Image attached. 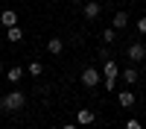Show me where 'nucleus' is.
Listing matches in <instances>:
<instances>
[{
  "mask_svg": "<svg viewBox=\"0 0 146 129\" xmlns=\"http://www.w3.org/2000/svg\"><path fill=\"white\" fill-rule=\"evenodd\" d=\"M0 112H3V97H0Z\"/></svg>",
  "mask_w": 146,
  "mask_h": 129,
  "instance_id": "nucleus-20",
  "label": "nucleus"
},
{
  "mask_svg": "<svg viewBox=\"0 0 146 129\" xmlns=\"http://www.w3.org/2000/svg\"><path fill=\"white\" fill-rule=\"evenodd\" d=\"M102 41H105V44H114V41H117V29H114V27H111V29H102Z\"/></svg>",
  "mask_w": 146,
  "mask_h": 129,
  "instance_id": "nucleus-15",
  "label": "nucleus"
},
{
  "mask_svg": "<svg viewBox=\"0 0 146 129\" xmlns=\"http://www.w3.org/2000/svg\"><path fill=\"white\" fill-rule=\"evenodd\" d=\"M62 129H79V126H76V123H64Z\"/></svg>",
  "mask_w": 146,
  "mask_h": 129,
  "instance_id": "nucleus-19",
  "label": "nucleus"
},
{
  "mask_svg": "<svg viewBox=\"0 0 146 129\" xmlns=\"http://www.w3.org/2000/svg\"><path fill=\"white\" fill-rule=\"evenodd\" d=\"M76 123H82V126H91V123H96V114H94L91 109H79V112H76Z\"/></svg>",
  "mask_w": 146,
  "mask_h": 129,
  "instance_id": "nucleus-7",
  "label": "nucleus"
},
{
  "mask_svg": "<svg viewBox=\"0 0 146 129\" xmlns=\"http://www.w3.org/2000/svg\"><path fill=\"white\" fill-rule=\"evenodd\" d=\"M126 56H129L131 65H137V62H143V59H146V47H143V44H129Z\"/></svg>",
  "mask_w": 146,
  "mask_h": 129,
  "instance_id": "nucleus-3",
  "label": "nucleus"
},
{
  "mask_svg": "<svg viewBox=\"0 0 146 129\" xmlns=\"http://www.w3.org/2000/svg\"><path fill=\"white\" fill-rule=\"evenodd\" d=\"M126 129H143V123L137 120V117H129V120H126Z\"/></svg>",
  "mask_w": 146,
  "mask_h": 129,
  "instance_id": "nucleus-16",
  "label": "nucleus"
},
{
  "mask_svg": "<svg viewBox=\"0 0 146 129\" xmlns=\"http://www.w3.org/2000/svg\"><path fill=\"white\" fill-rule=\"evenodd\" d=\"M27 74H29V76H41V74H44V65H41V62H29Z\"/></svg>",
  "mask_w": 146,
  "mask_h": 129,
  "instance_id": "nucleus-14",
  "label": "nucleus"
},
{
  "mask_svg": "<svg viewBox=\"0 0 146 129\" xmlns=\"http://www.w3.org/2000/svg\"><path fill=\"white\" fill-rule=\"evenodd\" d=\"M70 3H82V0H70Z\"/></svg>",
  "mask_w": 146,
  "mask_h": 129,
  "instance_id": "nucleus-21",
  "label": "nucleus"
},
{
  "mask_svg": "<svg viewBox=\"0 0 146 129\" xmlns=\"http://www.w3.org/2000/svg\"><path fill=\"white\" fill-rule=\"evenodd\" d=\"M6 38H9L12 44L23 41V27H21V23H15V27H9V29H6Z\"/></svg>",
  "mask_w": 146,
  "mask_h": 129,
  "instance_id": "nucleus-10",
  "label": "nucleus"
},
{
  "mask_svg": "<svg viewBox=\"0 0 146 129\" xmlns=\"http://www.w3.org/2000/svg\"><path fill=\"white\" fill-rule=\"evenodd\" d=\"M137 29H140V35H146V15L137 18Z\"/></svg>",
  "mask_w": 146,
  "mask_h": 129,
  "instance_id": "nucleus-18",
  "label": "nucleus"
},
{
  "mask_svg": "<svg viewBox=\"0 0 146 129\" xmlns=\"http://www.w3.org/2000/svg\"><path fill=\"white\" fill-rule=\"evenodd\" d=\"M62 50H64L62 38H50V41H47V53H50V56H62Z\"/></svg>",
  "mask_w": 146,
  "mask_h": 129,
  "instance_id": "nucleus-11",
  "label": "nucleus"
},
{
  "mask_svg": "<svg viewBox=\"0 0 146 129\" xmlns=\"http://www.w3.org/2000/svg\"><path fill=\"white\" fill-rule=\"evenodd\" d=\"M117 76H120V74H117V62L108 56L105 62H102V79H117Z\"/></svg>",
  "mask_w": 146,
  "mask_h": 129,
  "instance_id": "nucleus-5",
  "label": "nucleus"
},
{
  "mask_svg": "<svg viewBox=\"0 0 146 129\" xmlns=\"http://www.w3.org/2000/svg\"><path fill=\"white\" fill-rule=\"evenodd\" d=\"M23 106H27V97H23V91H9L3 97V112H21Z\"/></svg>",
  "mask_w": 146,
  "mask_h": 129,
  "instance_id": "nucleus-1",
  "label": "nucleus"
},
{
  "mask_svg": "<svg viewBox=\"0 0 146 129\" xmlns=\"http://www.w3.org/2000/svg\"><path fill=\"white\" fill-rule=\"evenodd\" d=\"M0 76H3V65H0Z\"/></svg>",
  "mask_w": 146,
  "mask_h": 129,
  "instance_id": "nucleus-22",
  "label": "nucleus"
},
{
  "mask_svg": "<svg viewBox=\"0 0 146 129\" xmlns=\"http://www.w3.org/2000/svg\"><path fill=\"white\" fill-rule=\"evenodd\" d=\"M15 23H18V12L15 9H3V12H0V27H15Z\"/></svg>",
  "mask_w": 146,
  "mask_h": 129,
  "instance_id": "nucleus-6",
  "label": "nucleus"
},
{
  "mask_svg": "<svg viewBox=\"0 0 146 129\" xmlns=\"http://www.w3.org/2000/svg\"><path fill=\"white\" fill-rule=\"evenodd\" d=\"M117 103L123 106V109H131V106L137 103V97H135L131 91H120V94H117Z\"/></svg>",
  "mask_w": 146,
  "mask_h": 129,
  "instance_id": "nucleus-8",
  "label": "nucleus"
},
{
  "mask_svg": "<svg viewBox=\"0 0 146 129\" xmlns=\"http://www.w3.org/2000/svg\"><path fill=\"white\" fill-rule=\"evenodd\" d=\"M79 82H82L85 88H96V85L102 82V70H96L94 65H91V68H85V70H82V76H79Z\"/></svg>",
  "mask_w": 146,
  "mask_h": 129,
  "instance_id": "nucleus-2",
  "label": "nucleus"
},
{
  "mask_svg": "<svg viewBox=\"0 0 146 129\" xmlns=\"http://www.w3.org/2000/svg\"><path fill=\"white\" fill-rule=\"evenodd\" d=\"M3 76H6L9 82H12V85H18V82L23 79V68H21V65H15V68H9V70H6Z\"/></svg>",
  "mask_w": 146,
  "mask_h": 129,
  "instance_id": "nucleus-9",
  "label": "nucleus"
},
{
  "mask_svg": "<svg viewBox=\"0 0 146 129\" xmlns=\"http://www.w3.org/2000/svg\"><path fill=\"white\" fill-rule=\"evenodd\" d=\"M111 27H114V29H126V27H129V15H126V12H114Z\"/></svg>",
  "mask_w": 146,
  "mask_h": 129,
  "instance_id": "nucleus-12",
  "label": "nucleus"
},
{
  "mask_svg": "<svg viewBox=\"0 0 146 129\" xmlns=\"http://www.w3.org/2000/svg\"><path fill=\"white\" fill-rule=\"evenodd\" d=\"M100 12H102V6L94 0V3H88V6H85V18H88V21H94V18H100Z\"/></svg>",
  "mask_w": 146,
  "mask_h": 129,
  "instance_id": "nucleus-13",
  "label": "nucleus"
},
{
  "mask_svg": "<svg viewBox=\"0 0 146 129\" xmlns=\"http://www.w3.org/2000/svg\"><path fill=\"white\" fill-rule=\"evenodd\" d=\"M120 76H123V82H126V85H137V82H140V70H137L135 65H129Z\"/></svg>",
  "mask_w": 146,
  "mask_h": 129,
  "instance_id": "nucleus-4",
  "label": "nucleus"
},
{
  "mask_svg": "<svg viewBox=\"0 0 146 129\" xmlns=\"http://www.w3.org/2000/svg\"><path fill=\"white\" fill-rule=\"evenodd\" d=\"M102 88H105V91H114V88H117V79H102Z\"/></svg>",
  "mask_w": 146,
  "mask_h": 129,
  "instance_id": "nucleus-17",
  "label": "nucleus"
}]
</instances>
